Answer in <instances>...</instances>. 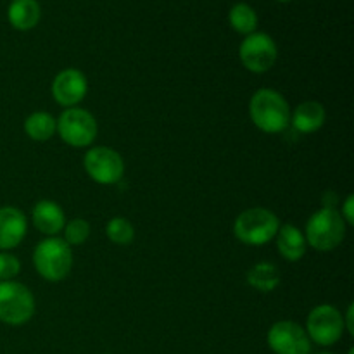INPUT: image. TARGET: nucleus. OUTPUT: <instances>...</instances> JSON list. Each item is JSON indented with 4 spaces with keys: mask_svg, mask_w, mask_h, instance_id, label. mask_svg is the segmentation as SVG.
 <instances>
[{
    "mask_svg": "<svg viewBox=\"0 0 354 354\" xmlns=\"http://www.w3.org/2000/svg\"><path fill=\"white\" fill-rule=\"evenodd\" d=\"M325 120H327V111H325L324 104L317 102V100L301 102L290 113V124L299 133H315L324 127Z\"/></svg>",
    "mask_w": 354,
    "mask_h": 354,
    "instance_id": "obj_14",
    "label": "nucleus"
},
{
    "mask_svg": "<svg viewBox=\"0 0 354 354\" xmlns=\"http://www.w3.org/2000/svg\"><path fill=\"white\" fill-rule=\"evenodd\" d=\"M348 225L334 206H324L311 214L306 223L304 237L308 245L320 252H330L342 244Z\"/></svg>",
    "mask_w": 354,
    "mask_h": 354,
    "instance_id": "obj_2",
    "label": "nucleus"
},
{
    "mask_svg": "<svg viewBox=\"0 0 354 354\" xmlns=\"http://www.w3.org/2000/svg\"><path fill=\"white\" fill-rule=\"evenodd\" d=\"M245 280L258 292H273L282 282V275L275 263L261 261L249 270Z\"/></svg>",
    "mask_w": 354,
    "mask_h": 354,
    "instance_id": "obj_17",
    "label": "nucleus"
},
{
    "mask_svg": "<svg viewBox=\"0 0 354 354\" xmlns=\"http://www.w3.org/2000/svg\"><path fill=\"white\" fill-rule=\"evenodd\" d=\"M33 265L47 282H61L71 273L73 249L61 237H47L33 251Z\"/></svg>",
    "mask_w": 354,
    "mask_h": 354,
    "instance_id": "obj_3",
    "label": "nucleus"
},
{
    "mask_svg": "<svg viewBox=\"0 0 354 354\" xmlns=\"http://www.w3.org/2000/svg\"><path fill=\"white\" fill-rule=\"evenodd\" d=\"M249 116L265 133H280L290 124V107L286 97L273 88H259L249 100Z\"/></svg>",
    "mask_w": 354,
    "mask_h": 354,
    "instance_id": "obj_1",
    "label": "nucleus"
},
{
    "mask_svg": "<svg viewBox=\"0 0 354 354\" xmlns=\"http://www.w3.org/2000/svg\"><path fill=\"white\" fill-rule=\"evenodd\" d=\"M342 216V220L346 221V225H349V227H353L354 225V197L353 194H349L348 197L344 199V203H342V209L339 211Z\"/></svg>",
    "mask_w": 354,
    "mask_h": 354,
    "instance_id": "obj_23",
    "label": "nucleus"
},
{
    "mask_svg": "<svg viewBox=\"0 0 354 354\" xmlns=\"http://www.w3.org/2000/svg\"><path fill=\"white\" fill-rule=\"evenodd\" d=\"M342 320H344V328L348 330L349 335H354V306L353 304H349L348 306V311H346V315H342Z\"/></svg>",
    "mask_w": 354,
    "mask_h": 354,
    "instance_id": "obj_24",
    "label": "nucleus"
},
{
    "mask_svg": "<svg viewBox=\"0 0 354 354\" xmlns=\"http://www.w3.org/2000/svg\"><path fill=\"white\" fill-rule=\"evenodd\" d=\"M83 166L90 178L99 185H114L124 175V161L113 147L97 145L86 151Z\"/></svg>",
    "mask_w": 354,
    "mask_h": 354,
    "instance_id": "obj_9",
    "label": "nucleus"
},
{
    "mask_svg": "<svg viewBox=\"0 0 354 354\" xmlns=\"http://www.w3.org/2000/svg\"><path fill=\"white\" fill-rule=\"evenodd\" d=\"M277 239V249H279L280 256L290 263H296L306 254L308 242L304 237V232H301L296 225H280L279 232L275 235Z\"/></svg>",
    "mask_w": 354,
    "mask_h": 354,
    "instance_id": "obj_15",
    "label": "nucleus"
},
{
    "mask_svg": "<svg viewBox=\"0 0 354 354\" xmlns=\"http://www.w3.org/2000/svg\"><path fill=\"white\" fill-rule=\"evenodd\" d=\"M228 23L237 33L248 37V35L254 33L258 28V14L249 3L239 2L228 12Z\"/></svg>",
    "mask_w": 354,
    "mask_h": 354,
    "instance_id": "obj_19",
    "label": "nucleus"
},
{
    "mask_svg": "<svg viewBox=\"0 0 354 354\" xmlns=\"http://www.w3.org/2000/svg\"><path fill=\"white\" fill-rule=\"evenodd\" d=\"M320 354H332V353H320Z\"/></svg>",
    "mask_w": 354,
    "mask_h": 354,
    "instance_id": "obj_27",
    "label": "nucleus"
},
{
    "mask_svg": "<svg viewBox=\"0 0 354 354\" xmlns=\"http://www.w3.org/2000/svg\"><path fill=\"white\" fill-rule=\"evenodd\" d=\"M31 220L35 228L47 237H55L61 234L66 225V214L62 207L54 201H38L31 209Z\"/></svg>",
    "mask_w": 354,
    "mask_h": 354,
    "instance_id": "obj_13",
    "label": "nucleus"
},
{
    "mask_svg": "<svg viewBox=\"0 0 354 354\" xmlns=\"http://www.w3.org/2000/svg\"><path fill=\"white\" fill-rule=\"evenodd\" d=\"M348 354H354V349L351 348V349H349V351H348Z\"/></svg>",
    "mask_w": 354,
    "mask_h": 354,
    "instance_id": "obj_25",
    "label": "nucleus"
},
{
    "mask_svg": "<svg viewBox=\"0 0 354 354\" xmlns=\"http://www.w3.org/2000/svg\"><path fill=\"white\" fill-rule=\"evenodd\" d=\"M64 242L73 248V245L85 244L86 239L90 237V225L88 221L83 218H76V220L66 221L64 225Z\"/></svg>",
    "mask_w": 354,
    "mask_h": 354,
    "instance_id": "obj_21",
    "label": "nucleus"
},
{
    "mask_svg": "<svg viewBox=\"0 0 354 354\" xmlns=\"http://www.w3.org/2000/svg\"><path fill=\"white\" fill-rule=\"evenodd\" d=\"M277 2H290V0H277Z\"/></svg>",
    "mask_w": 354,
    "mask_h": 354,
    "instance_id": "obj_26",
    "label": "nucleus"
},
{
    "mask_svg": "<svg viewBox=\"0 0 354 354\" xmlns=\"http://www.w3.org/2000/svg\"><path fill=\"white\" fill-rule=\"evenodd\" d=\"M280 228V220L266 207H249L242 211L234 223V234L245 245H263L273 241Z\"/></svg>",
    "mask_w": 354,
    "mask_h": 354,
    "instance_id": "obj_4",
    "label": "nucleus"
},
{
    "mask_svg": "<svg viewBox=\"0 0 354 354\" xmlns=\"http://www.w3.org/2000/svg\"><path fill=\"white\" fill-rule=\"evenodd\" d=\"M21 272L19 259L9 251H0V282L14 280Z\"/></svg>",
    "mask_w": 354,
    "mask_h": 354,
    "instance_id": "obj_22",
    "label": "nucleus"
},
{
    "mask_svg": "<svg viewBox=\"0 0 354 354\" xmlns=\"http://www.w3.org/2000/svg\"><path fill=\"white\" fill-rule=\"evenodd\" d=\"M304 330L315 344L324 348L337 344L346 330L342 313L332 304H320L310 311Z\"/></svg>",
    "mask_w": 354,
    "mask_h": 354,
    "instance_id": "obj_7",
    "label": "nucleus"
},
{
    "mask_svg": "<svg viewBox=\"0 0 354 354\" xmlns=\"http://www.w3.org/2000/svg\"><path fill=\"white\" fill-rule=\"evenodd\" d=\"M24 131L35 142H47L57 133V120L45 111L31 113L24 121Z\"/></svg>",
    "mask_w": 354,
    "mask_h": 354,
    "instance_id": "obj_18",
    "label": "nucleus"
},
{
    "mask_svg": "<svg viewBox=\"0 0 354 354\" xmlns=\"http://www.w3.org/2000/svg\"><path fill=\"white\" fill-rule=\"evenodd\" d=\"M33 292L24 283L0 282V322L10 327L28 324L35 315Z\"/></svg>",
    "mask_w": 354,
    "mask_h": 354,
    "instance_id": "obj_5",
    "label": "nucleus"
},
{
    "mask_svg": "<svg viewBox=\"0 0 354 354\" xmlns=\"http://www.w3.org/2000/svg\"><path fill=\"white\" fill-rule=\"evenodd\" d=\"M97 120L82 107H69L57 120V133L64 144L71 147H90L97 138Z\"/></svg>",
    "mask_w": 354,
    "mask_h": 354,
    "instance_id": "obj_6",
    "label": "nucleus"
},
{
    "mask_svg": "<svg viewBox=\"0 0 354 354\" xmlns=\"http://www.w3.org/2000/svg\"><path fill=\"white\" fill-rule=\"evenodd\" d=\"M106 235L113 244L116 245H128L135 239V228L130 220L124 216H114L107 221Z\"/></svg>",
    "mask_w": 354,
    "mask_h": 354,
    "instance_id": "obj_20",
    "label": "nucleus"
},
{
    "mask_svg": "<svg viewBox=\"0 0 354 354\" xmlns=\"http://www.w3.org/2000/svg\"><path fill=\"white\" fill-rule=\"evenodd\" d=\"M279 48L275 40L263 31H254L242 40L239 47V59L248 71L263 75L275 66Z\"/></svg>",
    "mask_w": 354,
    "mask_h": 354,
    "instance_id": "obj_8",
    "label": "nucleus"
},
{
    "mask_svg": "<svg viewBox=\"0 0 354 354\" xmlns=\"http://www.w3.org/2000/svg\"><path fill=\"white\" fill-rule=\"evenodd\" d=\"M86 92H88V82L80 69H62L52 82V97L59 106L66 109L78 107V104L85 99Z\"/></svg>",
    "mask_w": 354,
    "mask_h": 354,
    "instance_id": "obj_11",
    "label": "nucleus"
},
{
    "mask_svg": "<svg viewBox=\"0 0 354 354\" xmlns=\"http://www.w3.org/2000/svg\"><path fill=\"white\" fill-rule=\"evenodd\" d=\"M28 220L21 209L14 206L0 207V251L17 248L26 237Z\"/></svg>",
    "mask_w": 354,
    "mask_h": 354,
    "instance_id": "obj_12",
    "label": "nucleus"
},
{
    "mask_svg": "<svg viewBox=\"0 0 354 354\" xmlns=\"http://www.w3.org/2000/svg\"><path fill=\"white\" fill-rule=\"evenodd\" d=\"M266 342L275 354H310L313 344L304 327L290 320L273 324L266 334Z\"/></svg>",
    "mask_w": 354,
    "mask_h": 354,
    "instance_id": "obj_10",
    "label": "nucleus"
},
{
    "mask_svg": "<svg viewBox=\"0 0 354 354\" xmlns=\"http://www.w3.org/2000/svg\"><path fill=\"white\" fill-rule=\"evenodd\" d=\"M41 9L38 0H12L7 9V19L14 30L30 31L40 23Z\"/></svg>",
    "mask_w": 354,
    "mask_h": 354,
    "instance_id": "obj_16",
    "label": "nucleus"
}]
</instances>
